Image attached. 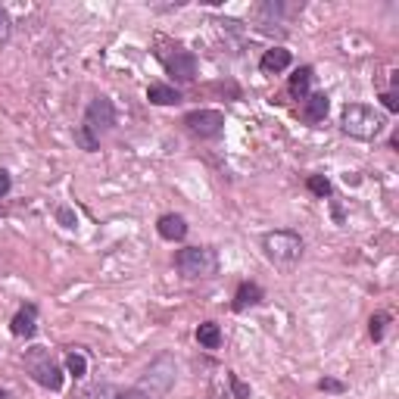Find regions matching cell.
Segmentation results:
<instances>
[{
  "label": "cell",
  "instance_id": "obj_1",
  "mask_svg": "<svg viewBox=\"0 0 399 399\" xmlns=\"http://www.w3.org/2000/svg\"><path fill=\"white\" fill-rule=\"evenodd\" d=\"M384 116L368 103H347L340 116V128L343 135L356 137V141H375L377 135L384 131Z\"/></svg>",
  "mask_w": 399,
  "mask_h": 399
},
{
  "label": "cell",
  "instance_id": "obj_2",
  "mask_svg": "<svg viewBox=\"0 0 399 399\" xmlns=\"http://www.w3.org/2000/svg\"><path fill=\"white\" fill-rule=\"evenodd\" d=\"M303 237L296 234V231H287V228H281V231H269V234L262 237V253H265V259L269 262H275V265H294L303 259Z\"/></svg>",
  "mask_w": 399,
  "mask_h": 399
},
{
  "label": "cell",
  "instance_id": "obj_3",
  "mask_svg": "<svg viewBox=\"0 0 399 399\" xmlns=\"http://www.w3.org/2000/svg\"><path fill=\"white\" fill-rule=\"evenodd\" d=\"M175 269L181 278H212L218 271V256L212 247H184L175 253Z\"/></svg>",
  "mask_w": 399,
  "mask_h": 399
},
{
  "label": "cell",
  "instance_id": "obj_4",
  "mask_svg": "<svg viewBox=\"0 0 399 399\" xmlns=\"http://www.w3.org/2000/svg\"><path fill=\"white\" fill-rule=\"evenodd\" d=\"M184 128L190 131L200 141H212V137L222 135L225 128V116L218 110H194L184 116Z\"/></svg>",
  "mask_w": 399,
  "mask_h": 399
},
{
  "label": "cell",
  "instance_id": "obj_5",
  "mask_svg": "<svg viewBox=\"0 0 399 399\" xmlns=\"http://www.w3.org/2000/svg\"><path fill=\"white\" fill-rule=\"evenodd\" d=\"M29 371H31V377H35L41 387H47V390H59V387H63V371H59V365L50 359V352L31 349Z\"/></svg>",
  "mask_w": 399,
  "mask_h": 399
},
{
  "label": "cell",
  "instance_id": "obj_6",
  "mask_svg": "<svg viewBox=\"0 0 399 399\" xmlns=\"http://www.w3.org/2000/svg\"><path fill=\"white\" fill-rule=\"evenodd\" d=\"M172 381H175V365H172L169 356H163L147 368V375H144V381L137 390H144L147 396H159L172 387Z\"/></svg>",
  "mask_w": 399,
  "mask_h": 399
},
{
  "label": "cell",
  "instance_id": "obj_7",
  "mask_svg": "<svg viewBox=\"0 0 399 399\" xmlns=\"http://www.w3.org/2000/svg\"><path fill=\"white\" fill-rule=\"evenodd\" d=\"M84 125H88L91 131H110L116 128V106H112L110 97H94L91 100V106L84 110Z\"/></svg>",
  "mask_w": 399,
  "mask_h": 399
},
{
  "label": "cell",
  "instance_id": "obj_8",
  "mask_svg": "<svg viewBox=\"0 0 399 399\" xmlns=\"http://www.w3.org/2000/svg\"><path fill=\"white\" fill-rule=\"evenodd\" d=\"M165 69H169V75L175 78V82L188 84L197 78V57L190 50H175V57L165 59Z\"/></svg>",
  "mask_w": 399,
  "mask_h": 399
},
{
  "label": "cell",
  "instance_id": "obj_9",
  "mask_svg": "<svg viewBox=\"0 0 399 399\" xmlns=\"http://www.w3.org/2000/svg\"><path fill=\"white\" fill-rule=\"evenodd\" d=\"M10 331H13V337H22V340L35 337V331H38V306L35 303H25L22 309L13 315Z\"/></svg>",
  "mask_w": 399,
  "mask_h": 399
},
{
  "label": "cell",
  "instance_id": "obj_10",
  "mask_svg": "<svg viewBox=\"0 0 399 399\" xmlns=\"http://www.w3.org/2000/svg\"><path fill=\"white\" fill-rule=\"evenodd\" d=\"M328 110H331V97L324 94V91H318V94H309L303 100V106H299V119L309 122V125H318V122H324Z\"/></svg>",
  "mask_w": 399,
  "mask_h": 399
},
{
  "label": "cell",
  "instance_id": "obj_11",
  "mask_svg": "<svg viewBox=\"0 0 399 399\" xmlns=\"http://www.w3.org/2000/svg\"><path fill=\"white\" fill-rule=\"evenodd\" d=\"M156 231L163 241H172V243L184 241V237H188V218L178 216V212H165V216H159Z\"/></svg>",
  "mask_w": 399,
  "mask_h": 399
},
{
  "label": "cell",
  "instance_id": "obj_12",
  "mask_svg": "<svg viewBox=\"0 0 399 399\" xmlns=\"http://www.w3.org/2000/svg\"><path fill=\"white\" fill-rule=\"evenodd\" d=\"M290 63H294V57H290L287 47H271V50L262 53V59H259V69H262L265 75H278V72H284Z\"/></svg>",
  "mask_w": 399,
  "mask_h": 399
},
{
  "label": "cell",
  "instance_id": "obj_13",
  "mask_svg": "<svg viewBox=\"0 0 399 399\" xmlns=\"http://www.w3.org/2000/svg\"><path fill=\"white\" fill-rule=\"evenodd\" d=\"M265 299V290L259 287L256 281H243L241 287H237V294H234V312H247V309H253V306H259Z\"/></svg>",
  "mask_w": 399,
  "mask_h": 399
},
{
  "label": "cell",
  "instance_id": "obj_14",
  "mask_svg": "<svg viewBox=\"0 0 399 399\" xmlns=\"http://www.w3.org/2000/svg\"><path fill=\"white\" fill-rule=\"evenodd\" d=\"M312 78H315V72H312V66H299V69L294 72V75H290V84H287L290 97H294V100H306V97H309Z\"/></svg>",
  "mask_w": 399,
  "mask_h": 399
},
{
  "label": "cell",
  "instance_id": "obj_15",
  "mask_svg": "<svg viewBox=\"0 0 399 399\" xmlns=\"http://www.w3.org/2000/svg\"><path fill=\"white\" fill-rule=\"evenodd\" d=\"M147 100L153 106H175V103H181V91L172 88V84L156 82V84H150L147 88Z\"/></svg>",
  "mask_w": 399,
  "mask_h": 399
},
{
  "label": "cell",
  "instance_id": "obj_16",
  "mask_svg": "<svg viewBox=\"0 0 399 399\" xmlns=\"http://www.w3.org/2000/svg\"><path fill=\"white\" fill-rule=\"evenodd\" d=\"M197 343L203 349H218L222 347V328H218L216 322H203L197 328Z\"/></svg>",
  "mask_w": 399,
  "mask_h": 399
},
{
  "label": "cell",
  "instance_id": "obj_17",
  "mask_svg": "<svg viewBox=\"0 0 399 399\" xmlns=\"http://www.w3.org/2000/svg\"><path fill=\"white\" fill-rule=\"evenodd\" d=\"M75 144H78V147H82L84 153L100 150V137L88 128V125H78V128H75Z\"/></svg>",
  "mask_w": 399,
  "mask_h": 399
},
{
  "label": "cell",
  "instance_id": "obj_18",
  "mask_svg": "<svg viewBox=\"0 0 399 399\" xmlns=\"http://www.w3.org/2000/svg\"><path fill=\"white\" fill-rule=\"evenodd\" d=\"M306 188H309V194H315L318 200H328L334 194V188H331V181L324 175H309L306 178Z\"/></svg>",
  "mask_w": 399,
  "mask_h": 399
},
{
  "label": "cell",
  "instance_id": "obj_19",
  "mask_svg": "<svg viewBox=\"0 0 399 399\" xmlns=\"http://www.w3.org/2000/svg\"><path fill=\"white\" fill-rule=\"evenodd\" d=\"M387 324H390V315H387V312H377V315H371V322H368L371 340L381 343V340H384V331H387Z\"/></svg>",
  "mask_w": 399,
  "mask_h": 399
},
{
  "label": "cell",
  "instance_id": "obj_20",
  "mask_svg": "<svg viewBox=\"0 0 399 399\" xmlns=\"http://www.w3.org/2000/svg\"><path fill=\"white\" fill-rule=\"evenodd\" d=\"M66 371H69L72 377H84L88 375V359H84L82 352H69V356H66Z\"/></svg>",
  "mask_w": 399,
  "mask_h": 399
},
{
  "label": "cell",
  "instance_id": "obj_21",
  "mask_svg": "<svg viewBox=\"0 0 399 399\" xmlns=\"http://www.w3.org/2000/svg\"><path fill=\"white\" fill-rule=\"evenodd\" d=\"M228 384H231V390H234V399H250V387L237 375H228Z\"/></svg>",
  "mask_w": 399,
  "mask_h": 399
},
{
  "label": "cell",
  "instance_id": "obj_22",
  "mask_svg": "<svg viewBox=\"0 0 399 399\" xmlns=\"http://www.w3.org/2000/svg\"><path fill=\"white\" fill-rule=\"evenodd\" d=\"M318 390H322V393H343V384L340 381H334V377H324V381H318Z\"/></svg>",
  "mask_w": 399,
  "mask_h": 399
},
{
  "label": "cell",
  "instance_id": "obj_23",
  "mask_svg": "<svg viewBox=\"0 0 399 399\" xmlns=\"http://www.w3.org/2000/svg\"><path fill=\"white\" fill-rule=\"evenodd\" d=\"M57 218H59V222H63V225H66V228H75V225H78L75 212H72V209H69V206H63V209H59V212H57Z\"/></svg>",
  "mask_w": 399,
  "mask_h": 399
},
{
  "label": "cell",
  "instance_id": "obj_24",
  "mask_svg": "<svg viewBox=\"0 0 399 399\" xmlns=\"http://www.w3.org/2000/svg\"><path fill=\"white\" fill-rule=\"evenodd\" d=\"M381 103L387 106L390 112H399V97H396V91H384V94H381Z\"/></svg>",
  "mask_w": 399,
  "mask_h": 399
},
{
  "label": "cell",
  "instance_id": "obj_25",
  "mask_svg": "<svg viewBox=\"0 0 399 399\" xmlns=\"http://www.w3.org/2000/svg\"><path fill=\"white\" fill-rule=\"evenodd\" d=\"M10 188H13V178H10V172H6V169H0V200H3L6 194H10Z\"/></svg>",
  "mask_w": 399,
  "mask_h": 399
},
{
  "label": "cell",
  "instance_id": "obj_26",
  "mask_svg": "<svg viewBox=\"0 0 399 399\" xmlns=\"http://www.w3.org/2000/svg\"><path fill=\"white\" fill-rule=\"evenodd\" d=\"M10 16H6V10H0V41H6L10 38Z\"/></svg>",
  "mask_w": 399,
  "mask_h": 399
},
{
  "label": "cell",
  "instance_id": "obj_27",
  "mask_svg": "<svg viewBox=\"0 0 399 399\" xmlns=\"http://www.w3.org/2000/svg\"><path fill=\"white\" fill-rule=\"evenodd\" d=\"M116 399H153V396H147V393H144V390H125V393H119Z\"/></svg>",
  "mask_w": 399,
  "mask_h": 399
},
{
  "label": "cell",
  "instance_id": "obj_28",
  "mask_svg": "<svg viewBox=\"0 0 399 399\" xmlns=\"http://www.w3.org/2000/svg\"><path fill=\"white\" fill-rule=\"evenodd\" d=\"M0 399H10V396H6V393H3V390H0Z\"/></svg>",
  "mask_w": 399,
  "mask_h": 399
}]
</instances>
